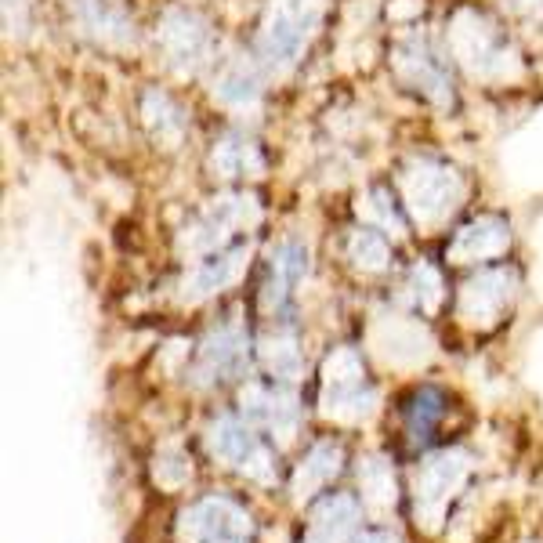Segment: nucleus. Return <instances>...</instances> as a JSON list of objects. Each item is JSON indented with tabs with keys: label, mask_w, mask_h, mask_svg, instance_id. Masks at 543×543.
Here are the masks:
<instances>
[{
	"label": "nucleus",
	"mask_w": 543,
	"mask_h": 543,
	"mask_svg": "<svg viewBox=\"0 0 543 543\" xmlns=\"http://www.w3.org/2000/svg\"><path fill=\"white\" fill-rule=\"evenodd\" d=\"M366 214L381 221L384 232H402V229H406V221H402V214L395 210V200H391L388 189H370V196H366Z\"/></svg>",
	"instance_id": "nucleus-27"
},
{
	"label": "nucleus",
	"mask_w": 543,
	"mask_h": 543,
	"mask_svg": "<svg viewBox=\"0 0 543 543\" xmlns=\"http://www.w3.org/2000/svg\"><path fill=\"white\" fill-rule=\"evenodd\" d=\"M243 417L254 424L258 431H268L272 439H294L297 420H301V410H297V399L286 388H276V384H250L243 391Z\"/></svg>",
	"instance_id": "nucleus-13"
},
{
	"label": "nucleus",
	"mask_w": 543,
	"mask_h": 543,
	"mask_svg": "<svg viewBox=\"0 0 543 543\" xmlns=\"http://www.w3.org/2000/svg\"><path fill=\"white\" fill-rule=\"evenodd\" d=\"M359 522V504L352 496H326L312 511V536L319 543H348Z\"/></svg>",
	"instance_id": "nucleus-20"
},
{
	"label": "nucleus",
	"mask_w": 543,
	"mask_h": 543,
	"mask_svg": "<svg viewBox=\"0 0 543 543\" xmlns=\"http://www.w3.org/2000/svg\"><path fill=\"white\" fill-rule=\"evenodd\" d=\"M261 362L265 370L279 381H294L301 373V352H297V341L290 334H268L261 341Z\"/></svg>",
	"instance_id": "nucleus-23"
},
{
	"label": "nucleus",
	"mask_w": 543,
	"mask_h": 543,
	"mask_svg": "<svg viewBox=\"0 0 543 543\" xmlns=\"http://www.w3.org/2000/svg\"><path fill=\"white\" fill-rule=\"evenodd\" d=\"M247 362H250L247 334L236 323H225L203 337L200 352H196V366H192V377H196L200 388H214V384H225L232 377H243Z\"/></svg>",
	"instance_id": "nucleus-8"
},
{
	"label": "nucleus",
	"mask_w": 543,
	"mask_h": 543,
	"mask_svg": "<svg viewBox=\"0 0 543 543\" xmlns=\"http://www.w3.org/2000/svg\"><path fill=\"white\" fill-rule=\"evenodd\" d=\"M359 486L362 496H366V504H395V478H391L388 464L384 460H366L359 467Z\"/></svg>",
	"instance_id": "nucleus-26"
},
{
	"label": "nucleus",
	"mask_w": 543,
	"mask_h": 543,
	"mask_svg": "<svg viewBox=\"0 0 543 543\" xmlns=\"http://www.w3.org/2000/svg\"><path fill=\"white\" fill-rule=\"evenodd\" d=\"M308 276V250L297 239H283L279 247H272L265 268V283H261V312L272 319H283L294 305V290L301 279Z\"/></svg>",
	"instance_id": "nucleus-10"
},
{
	"label": "nucleus",
	"mask_w": 543,
	"mask_h": 543,
	"mask_svg": "<svg viewBox=\"0 0 543 543\" xmlns=\"http://www.w3.org/2000/svg\"><path fill=\"white\" fill-rule=\"evenodd\" d=\"M250 515L239 504L225 500V496H210L189 507L181 515L178 540L181 543H221V540H247L250 536Z\"/></svg>",
	"instance_id": "nucleus-9"
},
{
	"label": "nucleus",
	"mask_w": 543,
	"mask_h": 543,
	"mask_svg": "<svg viewBox=\"0 0 543 543\" xmlns=\"http://www.w3.org/2000/svg\"><path fill=\"white\" fill-rule=\"evenodd\" d=\"M210 171L218 178H261L265 174V156H261L254 138L232 131L210 149Z\"/></svg>",
	"instance_id": "nucleus-17"
},
{
	"label": "nucleus",
	"mask_w": 543,
	"mask_h": 543,
	"mask_svg": "<svg viewBox=\"0 0 543 543\" xmlns=\"http://www.w3.org/2000/svg\"><path fill=\"white\" fill-rule=\"evenodd\" d=\"M518 290L515 268H486L471 276L457 294V315L467 326H493L511 308Z\"/></svg>",
	"instance_id": "nucleus-7"
},
{
	"label": "nucleus",
	"mask_w": 543,
	"mask_h": 543,
	"mask_svg": "<svg viewBox=\"0 0 543 543\" xmlns=\"http://www.w3.org/2000/svg\"><path fill=\"white\" fill-rule=\"evenodd\" d=\"M261 218L258 200L247 192H225L218 200H210L207 207L192 218V225L181 236V250L192 258H207L214 250L229 247V239L243 229H254Z\"/></svg>",
	"instance_id": "nucleus-3"
},
{
	"label": "nucleus",
	"mask_w": 543,
	"mask_h": 543,
	"mask_svg": "<svg viewBox=\"0 0 543 543\" xmlns=\"http://www.w3.org/2000/svg\"><path fill=\"white\" fill-rule=\"evenodd\" d=\"M507 247H511V225L500 214H482V218L467 221L453 236V243L446 247V258L453 265H478V261L500 258Z\"/></svg>",
	"instance_id": "nucleus-14"
},
{
	"label": "nucleus",
	"mask_w": 543,
	"mask_h": 543,
	"mask_svg": "<svg viewBox=\"0 0 543 543\" xmlns=\"http://www.w3.org/2000/svg\"><path fill=\"white\" fill-rule=\"evenodd\" d=\"M402 290H406V301L424 315L435 312L442 301V279L431 265H413V272L406 276V286H402Z\"/></svg>",
	"instance_id": "nucleus-25"
},
{
	"label": "nucleus",
	"mask_w": 543,
	"mask_h": 543,
	"mask_svg": "<svg viewBox=\"0 0 543 543\" xmlns=\"http://www.w3.org/2000/svg\"><path fill=\"white\" fill-rule=\"evenodd\" d=\"M442 413H446L442 391H435V388L413 391L410 402H406V435H410L413 442H428L431 431L439 428Z\"/></svg>",
	"instance_id": "nucleus-22"
},
{
	"label": "nucleus",
	"mask_w": 543,
	"mask_h": 543,
	"mask_svg": "<svg viewBox=\"0 0 543 543\" xmlns=\"http://www.w3.org/2000/svg\"><path fill=\"white\" fill-rule=\"evenodd\" d=\"M348 258H352V265L362 268V272H384L391 261L388 239L373 229H355L352 239H348Z\"/></svg>",
	"instance_id": "nucleus-24"
},
{
	"label": "nucleus",
	"mask_w": 543,
	"mask_h": 543,
	"mask_svg": "<svg viewBox=\"0 0 543 543\" xmlns=\"http://www.w3.org/2000/svg\"><path fill=\"white\" fill-rule=\"evenodd\" d=\"M207 446L232 471L254 478V482H272L276 478V453L250 420L218 417L207 431Z\"/></svg>",
	"instance_id": "nucleus-4"
},
{
	"label": "nucleus",
	"mask_w": 543,
	"mask_h": 543,
	"mask_svg": "<svg viewBox=\"0 0 543 543\" xmlns=\"http://www.w3.org/2000/svg\"><path fill=\"white\" fill-rule=\"evenodd\" d=\"M160 44L167 51L174 66L185 73H196L200 66H207L214 55V33H210L207 19L196 11L174 8L163 15L160 22Z\"/></svg>",
	"instance_id": "nucleus-11"
},
{
	"label": "nucleus",
	"mask_w": 543,
	"mask_h": 543,
	"mask_svg": "<svg viewBox=\"0 0 543 543\" xmlns=\"http://www.w3.org/2000/svg\"><path fill=\"white\" fill-rule=\"evenodd\" d=\"M453 48H457L460 62H464L475 77H493V73H507V58L511 51L504 48V40L496 37V29L489 26L482 15L464 11L453 26Z\"/></svg>",
	"instance_id": "nucleus-12"
},
{
	"label": "nucleus",
	"mask_w": 543,
	"mask_h": 543,
	"mask_svg": "<svg viewBox=\"0 0 543 543\" xmlns=\"http://www.w3.org/2000/svg\"><path fill=\"white\" fill-rule=\"evenodd\" d=\"M467 478V457L460 449H442L431 453L413 475V504H417V518L428 525H439L446 515L449 500L464 489Z\"/></svg>",
	"instance_id": "nucleus-6"
},
{
	"label": "nucleus",
	"mask_w": 543,
	"mask_h": 543,
	"mask_svg": "<svg viewBox=\"0 0 543 543\" xmlns=\"http://www.w3.org/2000/svg\"><path fill=\"white\" fill-rule=\"evenodd\" d=\"M214 98L229 109H254L261 102V77L254 62H247V58L225 62L218 80H214Z\"/></svg>",
	"instance_id": "nucleus-19"
},
{
	"label": "nucleus",
	"mask_w": 543,
	"mask_h": 543,
	"mask_svg": "<svg viewBox=\"0 0 543 543\" xmlns=\"http://www.w3.org/2000/svg\"><path fill=\"white\" fill-rule=\"evenodd\" d=\"M142 116H145V127L153 131L156 142L167 145V149H174V145L185 138V127H189V120H185V113L174 105L171 95H163V91H149V95H145V102H142Z\"/></svg>",
	"instance_id": "nucleus-21"
},
{
	"label": "nucleus",
	"mask_w": 543,
	"mask_h": 543,
	"mask_svg": "<svg viewBox=\"0 0 543 543\" xmlns=\"http://www.w3.org/2000/svg\"><path fill=\"white\" fill-rule=\"evenodd\" d=\"M221 543H247V540H221Z\"/></svg>",
	"instance_id": "nucleus-30"
},
{
	"label": "nucleus",
	"mask_w": 543,
	"mask_h": 543,
	"mask_svg": "<svg viewBox=\"0 0 543 543\" xmlns=\"http://www.w3.org/2000/svg\"><path fill=\"white\" fill-rule=\"evenodd\" d=\"M504 4H511L515 11H536L543 4V0H504Z\"/></svg>",
	"instance_id": "nucleus-29"
},
{
	"label": "nucleus",
	"mask_w": 543,
	"mask_h": 543,
	"mask_svg": "<svg viewBox=\"0 0 543 543\" xmlns=\"http://www.w3.org/2000/svg\"><path fill=\"white\" fill-rule=\"evenodd\" d=\"M373 406H377V391L366 381V366H362L359 352L337 348L323 370V410L341 420H362L370 417Z\"/></svg>",
	"instance_id": "nucleus-5"
},
{
	"label": "nucleus",
	"mask_w": 543,
	"mask_h": 543,
	"mask_svg": "<svg viewBox=\"0 0 543 543\" xmlns=\"http://www.w3.org/2000/svg\"><path fill=\"white\" fill-rule=\"evenodd\" d=\"M326 0H268L258 33V62L268 73H286L305 55L315 26L323 19Z\"/></svg>",
	"instance_id": "nucleus-1"
},
{
	"label": "nucleus",
	"mask_w": 543,
	"mask_h": 543,
	"mask_svg": "<svg viewBox=\"0 0 543 543\" xmlns=\"http://www.w3.org/2000/svg\"><path fill=\"white\" fill-rule=\"evenodd\" d=\"M395 69H399V77L406 80L413 91H424L431 102H439V105L453 102V84H449L446 62H442L428 44H420V40L402 44L399 55H395Z\"/></svg>",
	"instance_id": "nucleus-15"
},
{
	"label": "nucleus",
	"mask_w": 543,
	"mask_h": 543,
	"mask_svg": "<svg viewBox=\"0 0 543 543\" xmlns=\"http://www.w3.org/2000/svg\"><path fill=\"white\" fill-rule=\"evenodd\" d=\"M355 543H399V536H391V533H381V529H377V533H362L359 540Z\"/></svg>",
	"instance_id": "nucleus-28"
},
{
	"label": "nucleus",
	"mask_w": 543,
	"mask_h": 543,
	"mask_svg": "<svg viewBox=\"0 0 543 543\" xmlns=\"http://www.w3.org/2000/svg\"><path fill=\"white\" fill-rule=\"evenodd\" d=\"M402 200L413 218L424 221V225H439L442 218L453 214V207L460 203V192H464V181L460 174L442 160H410L402 167Z\"/></svg>",
	"instance_id": "nucleus-2"
},
{
	"label": "nucleus",
	"mask_w": 543,
	"mask_h": 543,
	"mask_svg": "<svg viewBox=\"0 0 543 543\" xmlns=\"http://www.w3.org/2000/svg\"><path fill=\"white\" fill-rule=\"evenodd\" d=\"M247 258H250V243H232V247H221L214 254H207V258H200L189 268L185 283H181L185 301H203L214 290H225L229 283H236L239 272L247 268Z\"/></svg>",
	"instance_id": "nucleus-16"
},
{
	"label": "nucleus",
	"mask_w": 543,
	"mask_h": 543,
	"mask_svg": "<svg viewBox=\"0 0 543 543\" xmlns=\"http://www.w3.org/2000/svg\"><path fill=\"white\" fill-rule=\"evenodd\" d=\"M341 464H344V449L341 442H315L308 449V457L297 464L294 471V493L297 500H308V496L323 493L337 475H341Z\"/></svg>",
	"instance_id": "nucleus-18"
}]
</instances>
